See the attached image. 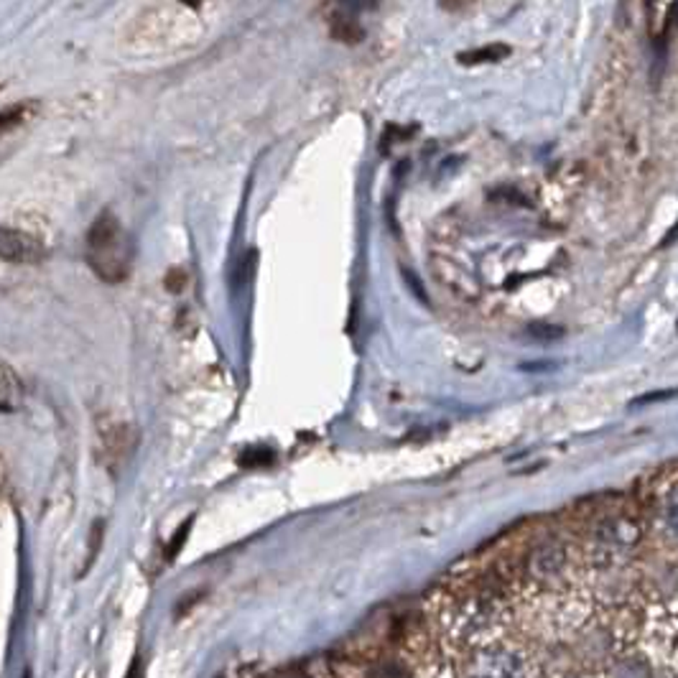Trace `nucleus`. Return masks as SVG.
Instances as JSON below:
<instances>
[{
  "mask_svg": "<svg viewBox=\"0 0 678 678\" xmlns=\"http://www.w3.org/2000/svg\"><path fill=\"white\" fill-rule=\"evenodd\" d=\"M130 243L128 235L120 227V222L110 212L100 214L97 222L89 227L87 232V263L95 268V273L110 281L118 284L128 276L130 268Z\"/></svg>",
  "mask_w": 678,
  "mask_h": 678,
  "instance_id": "1",
  "label": "nucleus"
},
{
  "mask_svg": "<svg viewBox=\"0 0 678 678\" xmlns=\"http://www.w3.org/2000/svg\"><path fill=\"white\" fill-rule=\"evenodd\" d=\"M0 258L11 263H36L44 258V245L31 235L3 227L0 230Z\"/></svg>",
  "mask_w": 678,
  "mask_h": 678,
  "instance_id": "2",
  "label": "nucleus"
},
{
  "mask_svg": "<svg viewBox=\"0 0 678 678\" xmlns=\"http://www.w3.org/2000/svg\"><path fill=\"white\" fill-rule=\"evenodd\" d=\"M510 54V46L505 44H490V46H482V49H472V52L459 54V62L462 64H492V62H500Z\"/></svg>",
  "mask_w": 678,
  "mask_h": 678,
  "instance_id": "3",
  "label": "nucleus"
},
{
  "mask_svg": "<svg viewBox=\"0 0 678 678\" xmlns=\"http://www.w3.org/2000/svg\"><path fill=\"white\" fill-rule=\"evenodd\" d=\"M332 36H337L339 41H344V44H355L362 38V31H360V26L352 23L350 18H337L335 23H332Z\"/></svg>",
  "mask_w": 678,
  "mask_h": 678,
  "instance_id": "4",
  "label": "nucleus"
},
{
  "mask_svg": "<svg viewBox=\"0 0 678 678\" xmlns=\"http://www.w3.org/2000/svg\"><path fill=\"white\" fill-rule=\"evenodd\" d=\"M189 528H192V520H186V523L178 528V533L174 535V546H169V551H166V558H169V561H174V556L178 553V549L184 546V541H186V533H189Z\"/></svg>",
  "mask_w": 678,
  "mask_h": 678,
  "instance_id": "5",
  "label": "nucleus"
},
{
  "mask_svg": "<svg viewBox=\"0 0 678 678\" xmlns=\"http://www.w3.org/2000/svg\"><path fill=\"white\" fill-rule=\"evenodd\" d=\"M270 462H273V451H268V449H255V451H248V454L243 457V464H252V467Z\"/></svg>",
  "mask_w": 678,
  "mask_h": 678,
  "instance_id": "6",
  "label": "nucleus"
},
{
  "mask_svg": "<svg viewBox=\"0 0 678 678\" xmlns=\"http://www.w3.org/2000/svg\"><path fill=\"white\" fill-rule=\"evenodd\" d=\"M11 393H13V383H11V377H8V375L0 370V409H8L5 398H13Z\"/></svg>",
  "mask_w": 678,
  "mask_h": 678,
  "instance_id": "7",
  "label": "nucleus"
},
{
  "mask_svg": "<svg viewBox=\"0 0 678 678\" xmlns=\"http://www.w3.org/2000/svg\"><path fill=\"white\" fill-rule=\"evenodd\" d=\"M186 284V276L181 273V270H171L169 273V278H166V285H169V291H174V294H178L181 291V285Z\"/></svg>",
  "mask_w": 678,
  "mask_h": 678,
  "instance_id": "8",
  "label": "nucleus"
},
{
  "mask_svg": "<svg viewBox=\"0 0 678 678\" xmlns=\"http://www.w3.org/2000/svg\"><path fill=\"white\" fill-rule=\"evenodd\" d=\"M18 120H21V110H8V112H3V115H0V133L8 130V128H13Z\"/></svg>",
  "mask_w": 678,
  "mask_h": 678,
  "instance_id": "9",
  "label": "nucleus"
},
{
  "mask_svg": "<svg viewBox=\"0 0 678 678\" xmlns=\"http://www.w3.org/2000/svg\"><path fill=\"white\" fill-rule=\"evenodd\" d=\"M181 3H186V5H194V8L199 5V0H181Z\"/></svg>",
  "mask_w": 678,
  "mask_h": 678,
  "instance_id": "10",
  "label": "nucleus"
}]
</instances>
